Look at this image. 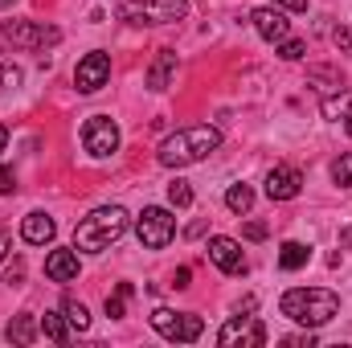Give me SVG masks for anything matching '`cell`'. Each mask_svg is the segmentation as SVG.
<instances>
[{"mask_svg":"<svg viewBox=\"0 0 352 348\" xmlns=\"http://www.w3.org/2000/svg\"><path fill=\"white\" fill-rule=\"evenodd\" d=\"M278 312L303 328H324L328 320H336L340 312V295L324 291V287H291L283 299H278Z\"/></svg>","mask_w":352,"mask_h":348,"instance_id":"6da1fadb","label":"cell"},{"mask_svg":"<svg viewBox=\"0 0 352 348\" xmlns=\"http://www.w3.org/2000/svg\"><path fill=\"white\" fill-rule=\"evenodd\" d=\"M217 148H221V131L209 127V123H197V127H184V131L168 135L156 156H160L164 168H188V164L205 160V156L217 152Z\"/></svg>","mask_w":352,"mask_h":348,"instance_id":"7a4b0ae2","label":"cell"},{"mask_svg":"<svg viewBox=\"0 0 352 348\" xmlns=\"http://www.w3.org/2000/svg\"><path fill=\"white\" fill-rule=\"evenodd\" d=\"M127 234V209L123 205H102L94 209L90 217H82L74 226V250H87V254H102L111 242H119Z\"/></svg>","mask_w":352,"mask_h":348,"instance_id":"3957f363","label":"cell"},{"mask_svg":"<svg viewBox=\"0 0 352 348\" xmlns=\"http://www.w3.org/2000/svg\"><path fill=\"white\" fill-rule=\"evenodd\" d=\"M119 17L131 25H173L188 17V0H127Z\"/></svg>","mask_w":352,"mask_h":348,"instance_id":"277c9868","label":"cell"},{"mask_svg":"<svg viewBox=\"0 0 352 348\" xmlns=\"http://www.w3.org/2000/svg\"><path fill=\"white\" fill-rule=\"evenodd\" d=\"M62 41V33L50 25H33V21H8V25H0V45H12V50H50V45H58Z\"/></svg>","mask_w":352,"mask_h":348,"instance_id":"5b68a950","label":"cell"},{"mask_svg":"<svg viewBox=\"0 0 352 348\" xmlns=\"http://www.w3.org/2000/svg\"><path fill=\"white\" fill-rule=\"evenodd\" d=\"M152 328H156L164 340H176V345H192V340H201V332H205L201 316H192V312H168V307H156V312H152Z\"/></svg>","mask_w":352,"mask_h":348,"instance_id":"8992f818","label":"cell"},{"mask_svg":"<svg viewBox=\"0 0 352 348\" xmlns=\"http://www.w3.org/2000/svg\"><path fill=\"white\" fill-rule=\"evenodd\" d=\"M135 234H140V242H144L148 250H164V246L173 242V234H176V217L168 213V209L152 205V209H144V213H140Z\"/></svg>","mask_w":352,"mask_h":348,"instance_id":"52a82bcc","label":"cell"},{"mask_svg":"<svg viewBox=\"0 0 352 348\" xmlns=\"http://www.w3.org/2000/svg\"><path fill=\"white\" fill-rule=\"evenodd\" d=\"M217 345H221V348H238V345H242V348H263L266 345L263 320H258V316H242V312H238V316L217 332Z\"/></svg>","mask_w":352,"mask_h":348,"instance_id":"ba28073f","label":"cell"},{"mask_svg":"<svg viewBox=\"0 0 352 348\" xmlns=\"http://www.w3.org/2000/svg\"><path fill=\"white\" fill-rule=\"evenodd\" d=\"M82 144H87L90 156H98V160L115 156V152H119V127H115V119H107V115H90L87 127H82Z\"/></svg>","mask_w":352,"mask_h":348,"instance_id":"9c48e42d","label":"cell"},{"mask_svg":"<svg viewBox=\"0 0 352 348\" xmlns=\"http://www.w3.org/2000/svg\"><path fill=\"white\" fill-rule=\"evenodd\" d=\"M107 78H111V58H107L102 50L87 54V58L78 62V70H74V87L82 90V94H94L98 87H107Z\"/></svg>","mask_w":352,"mask_h":348,"instance_id":"30bf717a","label":"cell"},{"mask_svg":"<svg viewBox=\"0 0 352 348\" xmlns=\"http://www.w3.org/2000/svg\"><path fill=\"white\" fill-rule=\"evenodd\" d=\"M299 188H303V173L295 164H278L266 173V197L270 201H291V197H299Z\"/></svg>","mask_w":352,"mask_h":348,"instance_id":"8fae6325","label":"cell"},{"mask_svg":"<svg viewBox=\"0 0 352 348\" xmlns=\"http://www.w3.org/2000/svg\"><path fill=\"white\" fill-rule=\"evenodd\" d=\"M209 262L217 266V270H226V274H246V254H242V246L234 242V238H209Z\"/></svg>","mask_w":352,"mask_h":348,"instance_id":"7c38bea8","label":"cell"},{"mask_svg":"<svg viewBox=\"0 0 352 348\" xmlns=\"http://www.w3.org/2000/svg\"><path fill=\"white\" fill-rule=\"evenodd\" d=\"M250 21H254V29H258V37H266V41H287L291 37V21H287V8H254L250 12Z\"/></svg>","mask_w":352,"mask_h":348,"instance_id":"4fadbf2b","label":"cell"},{"mask_svg":"<svg viewBox=\"0 0 352 348\" xmlns=\"http://www.w3.org/2000/svg\"><path fill=\"white\" fill-rule=\"evenodd\" d=\"M54 234H58L54 217H45V213H25V221H21V238H25V242L45 246V242H54Z\"/></svg>","mask_w":352,"mask_h":348,"instance_id":"5bb4252c","label":"cell"},{"mask_svg":"<svg viewBox=\"0 0 352 348\" xmlns=\"http://www.w3.org/2000/svg\"><path fill=\"white\" fill-rule=\"evenodd\" d=\"M45 274L54 283H74L78 279V250H54L45 259Z\"/></svg>","mask_w":352,"mask_h":348,"instance_id":"9a60e30c","label":"cell"},{"mask_svg":"<svg viewBox=\"0 0 352 348\" xmlns=\"http://www.w3.org/2000/svg\"><path fill=\"white\" fill-rule=\"evenodd\" d=\"M173 70H176V54H173V50H160V54H156V62H152V70H148V87H152V90H168Z\"/></svg>","mask_w":352,"mask_h":348,"instance_id":"2e32d148","label":"cell"},{"mask_svg":"<svg viewBox=\"0 0 352 348\" xmlns=\"http://www.w3.org/2000/svg\"><path fill=\"white\" fill-rule=\"evenodd\" d=\"M4 336H8L12 345H33V336H37V320H33V316H12L8 328H4Z\"/></svg>","mask_w":352,"mask_h":348,"instance_id":"e0dca14e","label":"cell"},{"mask_svg":"<svg viewBox=\"0 0 352 348\" xmlns=\"http://www.w3.org/2000/svg\"><path fill=\"white\" fill-rule=\"evenodd\" d=\"M41 332H45L54 345H66V340H70V320H66V312H45Z\"/></svg>","mask_w":352,"mask_h":348,"instance_id":"ac0fdd59","label":"cell"},{"mask_svg":"<svg viewBox=\"0 0 352 348\" xmlns=\"http://www.w3.org/2000/svg\"><path fill=\"white\" fill-rule=\"evenodd\" d=\"M250 205H254V188L250 184H230L226 188V209L230 213H250Z\"/></svg>","mask_w":352,"mask_h":348,"instance_id":"d6986e66","label":"cell"},{"mask_svg":"<svg viewBox=\"0 0 352 348\" xmlns=\"http://www.w3.org/2000/svg\"><path fill=\"white\" fill-rule=\"evenodd\" d=\"M307 259H311V250H307L303 242H283L278 266H283V270H299V266H307Z\"/></svg>","mask_w":352,"mask_h":348,"instance_id":"ffe728a7","label":"cell"},{"mask_svg":"<svg viewBox=\"0 0 352 348\" xmlns=\"http://www.w3.org/2000/svg\"><path fill=\"white\" fill-rule=\"evenodd\" d=\"M131 295H135V287H131V283H119V287H115V295H107V316H111V320H123V316H127V299H131Z\"/></svg>","mask_w":352,"mask_h":348,"instance_id":"44dd1931","label":"cell"},{"mask_svg":"<svg viewBox=\"0 0 352 348\" xmlns=\"http://www.w3.org/2000/svg\"><path fill=\"white\" fill-rule=\"evenodd\" d=\"M62 312H66L70 328H78V332H87V328H90V312L78 303V299H66V303H62Z\"/></svg>","mask_w":352,"mask_h":348,"instance_id":"7402d4cb","label":"cell"},{"mask_svg":"<svg viewBox=\"0 0 352 348\" xmlns=\"http://www.w3.org/2000/svg\"><path fill=\"white\" fill-rule=\"evenodd\" d=\"M168 201H173L176 209H188V205H192V188H188V180H173V184H168Z\"/></svg>","mask_w":352,"mask_h":348,"instance_id":"603a6c76","label":"cell"},{"mask_svg":"<svg viewBox=\"0 0 352 348\" xmlns=\"http://www.w3.org/2000/svg\"><path fill=\"white\" fill-rule=\"evenodd\" d=\"M332 180H336L340 188H352V152H344V156L332 164Z\"/></svg>","mask_w":352,"mask_h":348,"instance_id":"cb8c5ba5","label":"cell"},{"mask_svg":"<svg viewBox=\"0 0 352 348\" xmlns=\"http://www.w3.org/2000/svg\"><path fill=\"white\" fill-rule=\"evenodd\" d=\"M303 50H307V45H303L299 37H287V41H278V58H287V62H299V58H303Z\"/></svg>","mask_w":352,"mask_h":348,"instance_id":"d4e9b609","label":"cell"},{"mask_svg":"<svg viewBox=\"0 0 352 348\" xmlns=\"http://www.w3.org/2000/svg\"><path fill=\"white\" fill-rule=\"evenodd\" d=\"M0 83H4L8 90H16V87H21V70H16L12 62H4V70H0Z\"/></svg>","mask_w":352,"mask_h":348,"instance_id":"484cf974","label":"cell"},{"mask_svg":"<svg viewBox=\"0 0 352 348\" xmlns=\"http://www.w3.org/2000/svg\"><path fill=\"white\" fill-rule=\"evenodd\" d=\"M283 348H316V336H311V328H307L303 336H287V340H283Z\"/></svg>","mask_w":352,"mask_h":348,"instance_id":"4316f807","label":"cell"},{"mask_svg":"<svg viewBox=\"0 0 352 348\" xmlns=\"http://www.w3.org/2000/svg\"><path fill=\"white\" fill-rule=\"evenodd\" d=\"M242 234H246L250 242H263V238H266V234H270V230H266L263 221H246V230H242Z\"/></svg>","mask_w":352,"mask_h":348,"instance_id":"83f0119b","label":"cell"},{"mask_svg":"<svg viewBox=\"0 0 352 348\" xmlns=\"http://www.w3.org/2000/svg\"><path fill=\"white\" fill-rule=\"evenodd\" d=\"M332 41H336L340 50H349V45H352V33H349V29H332Z\"/></svg>","mask_w":352,"mask_h":348,"instance_id":"f1b7e54d","label":"cell"},{"mask_svg":"<svg viewBox=\"0 0 352 348\" xmlns=\"http://www.w3.org/2000/svg\"><path fill=\"white\" fill-rule=\"evenodd\" d=\"M278 8H287V12H303L307 8V0H274Z\"/></svg>","mask_w":352,"mask_h":348,"instance_id":"f546056e","label":"cell"},{"mask_svg":"<svg viewBox=\"0 0 352 348\" xmlns=\"http://www.w3.org/2000/svg\"><path fill=\"white\" fill-rule=\"evenodd\" d=\"M12 188H16L12 173H8V168H0V193H12Z\"/></svg>","mask_w":352,"mask_h":348,"instance_id":"4dcf8cb0","label":"cell"},{"mask_svg":"<svg viewBox=\"0 0 352 348\" xmlns=\"http://www.w3.org/2000/svg\"><path fill=\"white\" fill-rule=\"evenodd\" d=\"M188 279H192V270H188V266H180V270H176V279H173V287H188Z\"/></svg>","mask_w":352,"mask_h":348,"instance_id":"1f68e13d","label":"cell"},{"mask_svg":"<svg viewBox=\"0 0 352 348\" xmlns=\"http://www.w3.org/2000/svg\"><path fill=\"white\" fill-rule=\"evenodd\" d=\"M8 259V238H4V234H0V262Z\"/></svg>","mask_w":352,"mask_h":348,"instance_id":"d6a6232c","label":"cell"},{"mask_svg":"<svg viewBox=\"0 0 352 348\" xmlns=\"http://www.w3.org/2000/svg\"><path fill=\"white\" fill-rule=\"evenodd\" d=\"M4 144H8V127L0 123V152H4Z\"/></svg>","mask_w":352,"mask_h":348,"instance_id":"836d02e7","label":"cell"},{"mask_svg":"<svg viewBox=\"0 0 352 348\" xmlns=\"http://www.w3.org/2000/svg\"><path fill=\"white\" fill-rule=\"evenodd\" d=\"M344 119H349V123H344V127H349V135H352V111H349V115H344Z\"/></svg>","mask_w":352,"mask_h":348,"instance_id":"e575fe53","label":"cell"}]
</instances>
